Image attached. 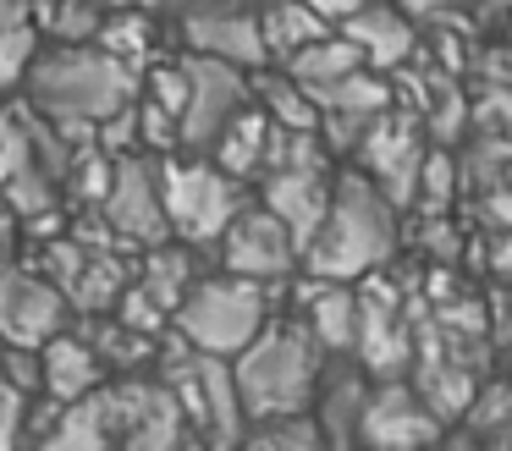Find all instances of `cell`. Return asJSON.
Returning <instances> with one entry per match:
<instances>
[{"label": "cell", "mask_w": 512, "mask_h": 451, "mask_svg": "<svg viewBox=\"0 0 512 451\" xmlns=\"http://www.w3.org/2000/svg\"><path fill=\"white\" fill-rule=\"evenodd\" d=\"M171 39L188 55H215L232 66H265V33H259L254 0H188L171 11Z\"/></svg>", "instance_id": "obj_7"}, {"label": "cell", "mask_w": 512, "mask_h": 451, "mask_svg": "<svg viewBox=\"0 0 512 451\" xmlns=\"http://www.w3.org/2000/svg\"><path fill=\"white\" fill-rule=\"evenodd\" d=\"M331 187H336V165H281V171L259 176V204L287 220L298 248H309L325 209H331Z\"/></svg>", "instance_id": "obj_14"}, {"label": "cell", "mask_w": 512, "mask_h": 451, "mask_svg": "<svg viewBox=\"0 0 512 451\" xmlns=\"http://www.w3.org/2000/svg\"><path fill=\"white\" fill-rule=\"evenodd\" d=\"M336 28L347 33V39L364 50V61L375 66V72H402V66L419 55V17H413L408 6H386V0H369V6H358L353 17H342Z\"/></svg>", "instance_id": "obj_15"}, {"label": "cell", "mask_w": 512, "mask_h": 451, "mask_svg": "<svg viewBox=\"0 0 512 451\" xmlns=\"http://www.w3.org/2000/svg\"><path fill=\"white\" fill-rule=\"evenodd\" d=\"M336 22L325 11H314L309 0H265L259 6V33H265L270 61H292L298 50H309L314 39H325Z\"/></svg>", "instance_id": "obj_21"}, {"label": "cell", "mask_w": 512, "mask_h": 451, "mask_svg": "<svg viewBox=\"0 0 512 451\" xmlns=\"http://www.w3.org/2000/svg\"><path fill=\"white\" fill-rule=\"evenodd\" d=\"M39 446H56V451H105V446H122V407H116V380L94 385L89 396H72L61 402L56 424Z\"/></svg>", "instance_id": "obj_17"}, {"label": "cell", "mask_w": 512, "mask_h": 451, "mask_svg": "<svg viewBox=\"0 0 512 451\" xmlns=\"http://www.w3.org/2000/svg\"><path fill=\"white\" fill-rule=\"evenodd\" d=\"M12 237H17V209L6 204V193H0V248H6Z\"/></svg>", "instance_id": "obj_32"}, {"label": "cell", "mask_w": 512, "mask_h": 451, "mask_svg": "<svg viewBox=\"0 0 512 451\" xmlns=\"http://www.w3.org/2000/svg\"><path fill=\"white\" fill-rule=\"evenodd\" d=\"M309 6H314V11H325L331 22H342V17H353L358 6H369V0H309Z\"/></svg>", "instance_id": "obj_30"}, {"label": "cell", "mask_w": 512, "mask_h": 451, "mask_svg": "<svg viewBox=\"0 0 512 451\" xmlns=\"http://www.w3.org/2000/svg\"><path fill=\"white\" fill-rule=\"evenodd\" d=\"M144 72L127 66L122 55H111L105 44H50L39 50L34 72H28L23 99L34 110H45L72 143H94V127L105 116H116L122 105H133Z\"/></svg>", "instance_id": "obj_1"}, {"label": "cell", "mask_w": 512, "mask_h": 451, "mask_svg": "<svg viewBox=\"0 0 512 451\" xmlns=\"http://www.w3.org/2000/svg\"><path fill=\"white\" fill-rule=\"evenodd\" d=\"M320 369H325V347L314 341V330L303 325L292 308L287 314H270V325L232 358L237 391H243V407H248V424L309 413Z\"/></svg>", "instance_id": "obj_3"}, {"label": "cell", "mask_w": 512, "mask_h": 451, "mask_svg": "<svg viewBox=\"0 0 512 451\" xmlns=\"http://www.w3.org/2000/svg\"><path fill=\"white\" fill-rule=\"evenodd\" d=\"M281 66H287V72H292V77H298V83L314 94V88L336 83V77L358 72V66H369V61H364V50H358V44L347 39L342 28H331L325 39H314L309 50H298L292 61H281Z\"/></svg>", "instance_id": "obj_23"}, {"label": "cell", "mask_w": 512, "mask_h": 451, "mask_svg": "<svg viewBox=\"0 0 512 451\" xmlns=\"http://www.w3.org/2000/svg\"><path fill=\"white\" fill-rule=\"evenodd\" d=\"M100 220L127 242V248H155V242L171 237V220H166V193H160V154H116V171H111V187H105L100 204Z\"/></svg>", "instance_id": "obj_8"}, {"label": "cell", "mask_w": 512, "mask_h": 451, "mask_svg": "<svg viewBox=\"0 0 512 451\" xmlns=\"http://www.w3.org/2000/svg\"><path fill=\"white\" fill-rule=\"evenodd\" d=\"M243 446H265V451H309V446H325L314 413H287V418H259L248 424V440Z\"/></svg>", "instance_id": "obj_27"}, {"label": "cell", "mask_w": 512, "mask_h": 451, "mask_svg": "<svg viewBox=\"0 0 512 451\" xmlns=\"http://www.w3.org/2000/svg\"><path fill=\"white\" fill-rule=\"evenodd\" d=\"M182 66H188V105H182V149L210 154L215 138L226 132V121L254 99V72L232 61H215V55H188L182 50Z\"/></svg>", "instance_id": "obj_9"}, {"label": "cell", "mask_w": 512, "mask_h": 451, "mask_svg": "<svg viewBox=\"0 0 512 451\" xmlns=\"http://www.w3.org/2000/svg\"><path fill=\"white\" fill-rule=\"evenodd\" d=\"M485 275L496 286H512V226L507 231H485Z\"/></svg>", "instance_id": "obj_29"}, {"label": "cell", "mask_w": 512, "mask_h": 451, "mask_svg": "<svg viewBox=\"0 0 512 451\" xmlns=\"http://www.w3.org/2000/svg\"><path fill=\"white\" fill-rule=\"evenodd\" d=\"M215 264L232 270V275H254V281L281 286L303 270V248L287 231V220L270 215L259 198H248L243 215H237L232 226L221 231V242H215Z\"/></svg>", "instance_id": "obj_10"}, {"label": "cell", "mask_w": 512, "mask_h": 451, "mask_svg": "<svg viewBox=\"0 0 512 451\" xmlns=\"http://www.w3.org/2000/svg\"><path fill=\"white\" fill-rule=\"evenodd\" d=\"M39 50H45V33H39L34 17L0 28V94H6V99L28 88V72H34Z\"/></svg>", "instance_id": "obj_25"}, {"label": "cell", "mask_w": 512, "mask_h": 451, "mask_svg": "<svg viewBox=\"0 0 512 451\" xmlns=\"http://www.w3.org/2000/svg\"><path fill=\"white\" fill-rule=\"evenodd\" d=\"M254 6H265V0H254Z\"/></svg>", "instance_id": "obj_34"}, {"label": "cell", "mask_w": 512, "mask_h": 451, "mask_svg": "<svg viewBox=\"0 0 512 451\" xmlns=\"http://www.w3.org/2000/svg\"><path fill=\"white\" fill-rule=\"evenodd\" d=\"M28 402H34V396L0 369V451L23 446V440H28Z\"/></svg>", "instance_id": "obj_28"}, {"label": "cell", "mask_w": 512, "mask_h": 451, "mask_svg": "<svg viewBox=\"0 0 512 451\" xmlns=\"http://www.w3.org/2000/svg\"><path fill=\"white\" fill-rule=\"evenodd\" d=\"M369 391H375V374L353 352H325V369L314 380V402H309L325 446H358V424H364Z\"/></svg>", "instance_id": "obj_13"}, {"label": "cell", "mask_w": 512, "mask_h": 451, "mask_svg": "<svg viewBox=\"0 0 512 451\" xmlns=\"http://www.w3.org/2000/svg\"><path fill=\"white\" fill-rule=\"evenodd\" d=\"M446 435V418L435 413L419 396V385L408 374H391L375 380L364 407V424H358V446H380V451H413V446H435Z\"/></svg>", "instance_id": "obj_12"}, {"label": "cell", "mask_w": 512, "mask_h": 451, "mask_svg": "<svg viewBox=\"0 0 512 451\" xmlns=\"http://www.w3.org/2000/svg\"><path fill=\"white\" fill-rule=\"evenodd\" d=\"M402 253V209L391 193L364 176L353 160L336 165L331 209H325L314 242L303 248V270L331 275V281H364L380 264H397Z\"/></svg>", "instance_id": "obj_2"}, {"label": "cell", "mask_w": 512, "mask_h": 451, "mask_svg": "<svg viewBox=\"0 0 512 451\" xmlns=\"http://www.w3.org/2000/svg\"><path fill=\"white\" fill-rule=\"evenodd\" d=\"M424 154H430V132H424L419 110L386 105L364 127V138H358V149L347 154V160H353L364 176H375V182L391 193L397 209H413V187H419Z\"/></svg>", "instance_id": "obj_6"}, {"label": "cell", "mask_w": 512, "mask_h": 451, "mask_svg": "<svg viewBox=\"0 0 512 451\" xmlns=\"http://www.w3.org/2000/svg\"><path fill=\"white\" fill-rule=\"evenodd\" d=\"M276 314V286L254 281V275H232V270H204L193 281V292L177 303L171 330L199 352H221L237 358L259 330Z\"/></svg>", "instance_id": "obj_4"}, {"label": "cell", "mask_w": 512, "mask_h": 451, "mask_svg": "<svg viewBox=\"0 0 512 451\" xmlns=\"http://www.w3.org/2000/svg\"><path fill=\"white\" fill-rule=\"evenodd\" d=\"M39 363H45V385L39 391L56 396V402H72V396H89L94 385L111 380V369H105V358L94 352V341L83 336L78 325L56 330V336L39 347Z\"/></svg>", "instance_id": "obj_18"}, {"label": "cell", "mask_w": 512, "mask_h": 451, "mask_svg": "<svg viewBox=\"0 0 512 451\" xmlns=\"http://www.w3.org/2000/svg\"><path fill=\"white\" fill-rule=\"evenodd\" d=\"M160 193H166L171 237L199 242V248H215L221 231L232 226L248 204L243 176H232L226 165H215L210 154H193V149L160 154Z\"/></svg>", "instance_id": "obj_5"}, {"label": "cell", "mask_w": 512, "mask_h": 451, "mask_svg": "<svg viewBox=\"0 0 512 451\" xmlns=\"http://www.w3.org/2000/svg\"><path fill=\"white\" fill-rule=\"evenodd\" d=\"M270 138H276V121L265 116L259 99H248V105L226 121L221 138H215L210 160L226 165L232 176H243V182H259V176H265V160H270Z\"/></svg>", "instance_id": "obj_20"}, {"label": "cell", "mask_w": 512, "mask_h": 451, "mask_svg": "<svg viewBox=\"0 0 512 451\" xmlns=\"http://www.w3.org/2000/svg\"><path fill=\"white\" fill-rule=\"evenodd\" d=\"M34 17V0H0V28H12V22H28Z\"/></svg>", "instance_id": "obj_31"}, {"label": "cell", "mask_w": 512, "mask_h": 451, "mask_svg": "<svg viewBox=\"0 0 512 451\" xmlns=\"http://www.w3.org/2000/svg\"><path fill=\"white\" fill-rule=\"evenodd\" d=\"M105 6H127V0H105Z\"/></svg>", "instance_id": "obj_33"}, {"label": "cell", "mask_w": 512, "mask_h": 451, "mask_svg": "<svg viewBox=\"0 0 512 451\" xmlns=\"http://www.w3.org/2000/svg\"><path fill=\"white\" fill-rule=\"evenodd\" d=\"M72 303L45 270L28 259H0V341L17 347H45L56 330L72 325Z\"/></svg>", "instance_id": "obj_11"}, {"label": "cell", "mask_w": 512, "mask_h": 451, "mask_svg": "<svg viewBox=\"0 0 512 451\" xmlns=\"http://www.w3.org/2000/svg\"><path fill=\"white\" fill-rule=\"evenodd\" d=\"M419 22H446V28H496L512 0H402Z\"/></svg>", "instance_id": "obj_26"}, {"label": "cell", "mask_w": 512, "mask_h": 451, "mask_svg": "<svg viewBox=\"0 0 512 451\" xmlns=\"http://www.w3.org/2000/svg\"><path fill=\"white\" fill-rule=\"evenodd\" d=\"M199 253H204L199 242H182V237H166V242H155V248H138L133 281L144 286L160 308H171V314H177V303L193 292V281L204 275Z\"/></svg>", "instance_id": "obj_19"}, {"label": "cell", "mask_w": 512, "mask_h": 451, "mask_svg": "<svg viewBox=\"0 0 512 451\" xmlns=\"http://www.w3.org/2000/svg\"><path fill=\"white\" fill-rule=\"evenodd\" d=\"M292 314L314 330L325 352H353L358 336V281H331V275L303 270V281L292 286Z\"/></svg>", "instance_id": "obj_16"}, {"label": "cell", "mask_w": 512, "mask_h": 451, "mask_svg": "<svg viewBox=\"0 0 512 451\" xmlns=\"http://www.w3.org/2000/svg\"><path fill=\"white\" fill-rule=\"evenodd\" d=\"M111 6L105 0H34V22L50 44H89L100 39Z\"/></svg>", "instance_id": "obj_24"}, {"label": "cell", "mask_w": 512, "mask_h": 451, "mask_svg": "<svg viewBox=\"0 0 512 451\" xmlns=\"http://www.w3.org/2000/svg\"><path fill=\"white\" fill-rule=\"evenodd\" d=\"M94 44H105L111 55H122L127 66H138V72H144L149 55H155V44H160V17L144 6V0L111 6V17H105V28H100V39H94Z\"/></svg>", "instance_id": "obj_22"}]
</instances>
